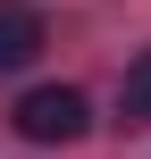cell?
<instances>
[{
	"label": "cell",
	"mask_w": 151,
	"mask_h": 159,
	"mask_svg": "<svg viewBox=\"0 0 151 159\" xmlns=\"http://www.w3.org/2000/svg\"><path fill=\"white\" fill-rule=\"evenodd\" d=\"M84 126H92V109H84L76 84H34V92L17 101V134H25V143H76Z\"/></svg>",
	"instance_id": "cell-1"
},
{
	"label": "cell",
	"mask_w": 151,
	"mask_h": 159,
	"mask_svg": "<svg viewBox=\"0 0 151 159\" xmlns=\"http://www.w3.org/2000/svg\"><path fill=\"white\" fill-rule=\"evenodd\" d=\"M42 59V17L25 0H0V67H34Z\"/></svg>",
	"instance_id": "cell-2"
},
{
	"label": "cell",
	"mask_w": 151,
	"mask_h": 159,
	"mask_svg": "<svg viewBox=\"0 0 151 159\" xmlns=\"http://www.w3.org/2000/svg\"><path fill=\"white\" fill-rule=\"evenodd\" d=\"M118 117H126V126H151V50H134V67H126V84H118Z\"/></svg>",
	"instance_id": "cell-3"
}]
</instances>
